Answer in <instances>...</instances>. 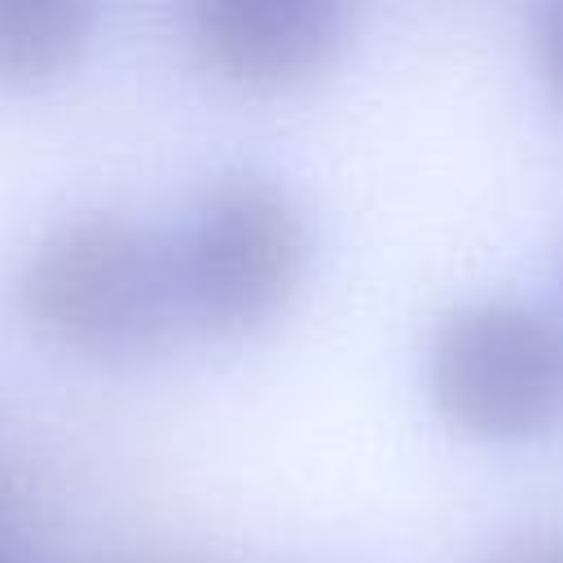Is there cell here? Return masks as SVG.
Returning a JSON list of instances; mask_svg holds the SVG:
<instances>
[{
    "instance_id": "cell-1",
    "label": "cell",
    "mask_w": 563,
    "mask_h": 563,
    "mask_svg": "<svg viewBox=\"0 0 563 563\" xmlns=\"http://www.w3.org/2000/svg\"><path fill=\"white\" fill-rule=\"evenodd\" d=\"M13 299L62 347L88 356L158 347L185 317L176 238L119 211L70 216L22 255Z\"/></svg>"
},
{
    "instance_id": "cell-2",
    "label": "cell",
    "mask_w": 563,
    "mask_h": 563,
    "mask_svg": "<svg viewBox=\"0 0 563 563\" xmlns=\"http://www.w3.org/2000/svg\"><path fill=\"white\" fill-rule=\"evenodd\" d=\"M431 409L475 440L537 435L563 405V330L523 299L449 308L422 356Z\"/></svg>"
},
{
    "instance_id": "cell-3",
    "label": "cell",
    "mask_w": 563,
    "mask_h": 563,
    "mask_svg": "<svg viewBox=\"0 0 563 563\" xmlns=\"http://www.w3.org/2000/svg\"><path fill=\"white\" fill-rule=\"evenodd\" d=\"M308 268V220L290 189L260 172L220 176L176 238L185 317L242 334L268 325Z\"/></svg>"
},
{
    "instance_id": "cell-4",
    "label": "cell",
    "mask_w": 563,
    "mask_h": 563,
    "mask_svg": "<svg viewBox=\"0 0 563 563\" xmlns=\"http://www.w3.org/2000/svg\"><path fill=\"white\" fill-rule=\"evenodd\" d=\"M185 26L198 62L251 92L308 84L343 44V9L325 0H198Z\"/></svg>"
},
{
    "instance_id": "cell-5",
    "label": "cell",
    "mask_w": 563,
    "mask_h": 563,
    "mask_svg": "<svg viewBox=\"0 0 563 563\" xmlns=\"http://www.w3.org/2000/svg\"><path fill=\"white\" fill-rule=\"evenodd\" d=\"M88 31L92 9L79 0H0V88L57 75Z\"/></svg>"
},
{
    "instance_id": "cell-6",
    "label": "cell",
    "mask_w": 563,
    "mask_h": 563,
    "mask_svg": "<svg viewBox=\"0 0 563 563\" xmlns=\"http://www.w3.org/2000/svg\"><path fill=\"white\" fill-rule=\"evenodd\" d=\"M532 57L545 88L563 101V4H545L532 22Z\"/></svg>"
},
{
    "instance_id": "cell-7",
    "label": "cell",
    "mask_w": 563,
    "mask_h": 563,
    "mask_svg": "<svg viewBox=\"0 0 563 563\" xmlns=\"http://www.w3.org/2000/svg\"><path fill=\"white\" fill-rule=\"evenodd\" d=\"M488 563H563V545L550 537H515Z\"/></svg>"
},
{
    "instance_id": "cell-8",
    "label": "cell",
    "mask_w": 563,
    "mask_h": 563,
    "mask_svg": "<svg viewBox=\"0 0 563 563\" xmlns=\"http://www.w3.org/2000/svg\"><path fill=\"white\" fill-rule=\"evenodd\" d=\"M0 563H13V559H4V554H0Z\"/></svg>"
}]
</instances>
